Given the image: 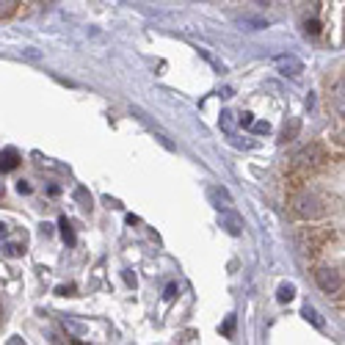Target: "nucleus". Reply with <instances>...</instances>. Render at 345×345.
Returning <instances> with one entry per match:
<instances>
[{"instance_id":"nucleus-1","label":"nucleus","mask_w":345,"mask_h":345,"mask_svg":"<svg viewBox=\"0 0 345 345\" xmlns=\"http://www.w3.org/2000/svg\"><path fill=\"white\" fill-rule=\"evenodd\" d=\"M326 163H331L326 144L312 141L309 147H304L301 152H296V157H293V174H301V177L307 180L309 174L318 171V168H323Z\"/></svg>"},{"instance_id":"nucleus-2","label":"nucleus","mask_w":345,"mask_h":345,"mask_svg":"<svg viewBox=\"0 0 345 345\" xmlns=\"http://www.w3.org/2000/svg\"><path fill=\"white\" fill-rule=\"evenodd\" d=\"M50 0H0V22L20 20V17H31L36 9L47 6Z\"/></svg>"},{"instance_id":"nucleus-3","label":"nucleus","mask_w":345,"mask_h":345,"mask_svg":"<svg viewBox=\"0 0 345 345\" xmlns=\"http://www.w3.org/2000/svg\"><path fill=\"white\" fill-rule=\"evenodd\" d=\"M315 282H318V288L323 290L326 296H337L345 288V279H342L340 268H331V265H318L315 268Z\"/></svg>"},{"instance_id":"nucleus-4","label":"nucleus","mask_w":345,"mask_h":345,"mask_svg":"<svg viewBox=\"0 0 345 345\" xmlns=\"http://www.w3.org/2000/svg\"><path fill=\"white\" fill-rule=\"evenodd\" d=\"M331 11H337L340 14V20H337V31H340V39L337 42L345 44V0H323L318 9V14H331Z\"/></svg>"},{"instance_id":"nucleus-5","label":"nucleus","mask_w":345,"mask_h":345,"mask_svg":"<svg viewBox=\"0 0 345 345\" xmlns=\"http://www.w3.org/2000/svg\"><path fill=\"white\" fill-rule=\"evenodd\" d=\"M276 69L282 75H290V78H298V75L304 72V64L298 61L296 55H279L276 58Z\"/></svg>"},{"instance_id":"nucleus-6","label":"nucleus","mask_w":345,"mask_h":345,"mask_svg":"<svg viewBox=\"0 0 345 345\" xmlns=\"http://www.w3.org/2000/svg\"><path fill=\"white\" fill-rule=\"evenodd\" d=\"M221 226H226V229H229L232 235H241V229H243V221L238 218L235 213H229V210H221Z\"/></svg>"},{"instance_id":"nucleus-7","label":"nucleus","mask_w":345,"mask_h":345,"mask_svg":"<svg viewBox=\"0 0 345 345\" xmlns=\"http://www.w3.org/2000/svg\"><path fill=\"white\" fill-rule=\"evenodd\" d=\"M17 163H20L17 149H3L0 152V171H11V168H17Z\"/></svg>"},{"instance_id":"nucleus-8","label":"nucleus","mask_w":345,"mask_h":345,"mask_svg":"<svg viewBox=\"0 0 345 345\" xmlns=\"http://www.w3.org/2000/svg\"><path fill=\"white\" fill-rule=\"evenodd\" d=\"M331 102H334V110L345 119V83H340V86L334 89V94H331Z\"/></svg>"},{"instance_id":"nucleus-9","label":"nucleus","mask_w":345,"mask_h":345,"mask_svg":"<svg viewBox=\"0 0 345 345\" xmlns=\"http://www.w3.org/2000/svg\"><path fill=\"white\" fill-rule=\"evenodd\" d=\"M296 133H298V119L290 122V127H284V133H282V141H293L296 138Z\"/></svg>"},{"instance_id":"nucleus-10","label":"nucleus","mask_w":345,"mask_h":345,"mask_svg":"<svg viewBox=\"0 0 345 345\" xmlns=\"http://www.w3.org/2000/svg\"><path fill=\"white\" fill-rule=\"evenodd\" d=\"M293 296H296V288H293V284H282V288H279V301H290Z\"/></svg>"},{"instance_id":"nucleus-11","label":"nucleus","mask_w":345,"mask_h":345,"mask_svg":"<svg viewBox=\"0 0 345 345\" xmlns=\"http://www.w3.org/2000/svg\"><path fill=\"white\" fill-rule=\"evenodd\" d=\"M61 235H64V241H67V243H75V235H72V229H69L67 218L61 221Z\"/></svg>"},{"instance_id":"nucleus-12","label":"nucleus","mask_w":345,"mask_h":345,"mask_svg":"<svg viewBox=\"0 0 345 345\" xmlns=\"http://www.w3.org/2000/svg\"><path fill=\"white\" fill-rule=\"evenodd\" d=\"M304 315H307V318H312V323L318 326V329H320V326H323V320L318 318V312H315V309H309V307H307V309H304Z\"/></svg>"},{"instance_id":"nucleus-13","label":"nucleus","mask_w":345,"mask_h":345,"mask_svg":"<svg viewBox=\"0 0 345 345\" xmlns=\"http://www.w3.org/2000/svg\"><path fill=\"white\" fill-rule=\"evenodd\" d=\"M22 251H25V249H22V246H14V243H11V246H6V254H9V257H20Z\"/></svg>"},{"instance_id":"nucleus-14","label":"nucleus","mask_w":345,"mask_h":345,"mask_svg":"<svg viewBox=\"0 0 345 345\" xmlns=\"http://www.w3.org/2000/svg\"><path fill=\"white\" fill-rule=\"evenodd\" d=\"M17 191H20V194H31V185H28L25 180H20V183H17Z\"/></svg>"},{"instance_id":"nucleus-15","label":"nucleus","mask_w":345,"mask_h":345,"mask_svg":"<svg viewBox=\"0 0 345 345\" xmlns=\"http://www.w3.org/2000/svg\"><path fill=\"white\" fill-rule=\"evenodd\" d=\"M221 125L229 130V127H232V113H221Z\"/></svg>"},{"instance_id":"nucleus-16","label":"nucleus","mask_w":345,"mask_h":345,"mask_svg":"<svg viewBox=\"0 0 345 345\" xmlns=\"http://www.w3.org/2000/svg\"><path fill=\"white\" fill-rule=\"evenodd\" d=\"M251 127H254L257 133H268V130H271V125H268V122H260V125H251Z\"/></svg>"},{"instance_id":"nucleus-17","label":"nucleus","mask_w":345,"mask_h":345,"mask_svg":"<svg viewBox=\"0 0 345 345\" xmlns=\"http://www.w3.org/2000/svg\"><path fill=\"white\" fill-rule=\"evenodd\" d=\"M254 3H257V6H268V0H254Z\"/></svg>"}]
</instances>
